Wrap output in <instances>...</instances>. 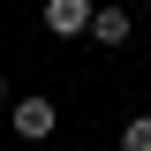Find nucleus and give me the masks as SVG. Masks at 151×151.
I'll return each instance as SVG.
<instances>
[{"label": "nucleus", "instance_id": "nucleus-1", "mask_svg": "<svg viewBox=\"0 0 151 151\" xmlns=\"http://www.w3.org/2000/svg\"><path fill=\"white\" fill-rule=\"evenodd\" d=\"M8 129H15L23 144H45V136L60 129V106H53V98H38V91H30V98H8Z\"/></svg>", "mask_w": 151, "mask_h": 151}, {"label": "nucleus", "instance_id": "nucleus-2", "mask_svg": "<svg viewBox=\"0 0 151 151\" xmlns=\"http://www.w3.org/2000/svg\"><path fill=\"white\" fill-rule=\"evenodd\" d=\"M129 38H136V8H121V0H98V15H91V45L121 53Z\"/></svg>", "mask_w": 151, "mask_h": 151}, {"label": "nucleus", "instance_id": "nucleus-3", "mask_svg": "<svg viewBox=\"0 0 151 151\" xmlns=\"http://www.w3.org/2000/svg\"><path fill=\"white\" fill-rule=\"evenodd\" d=\"M98 0H45V38H91Z\"/></svg>", "mask_w": 151, "mask_h": 151}, {"label": "nucleus", "instance_id": "nucleus-4", "mask_svg": "<svg viewBox=\"0 0 151 151\" xmlns=\"http://www.w3.org/2000/svg\"><path fill=\"white\" fill-rule=\"evenodd\" d=\"M121 151H151V113H129L121 121Z\"/></svg>", "mask_w": 151, "mask_h": 151}, {"label": "nucleus", "instance_id": "nucleus-5", "mask_svg": "<svg viewBox=\"0 0 151 151\" xmlns=\"http://www.w3.org/2000/svg\"><path fill=\"white\" fill-rule=\"evenodd\" d=\"M8 98H15V91H8V76H0V106H8Z\"/></svg>", "mask_w": 151, "mask_h": 151}, {"label": "nucleus", "instance_id": "nucleus-6", "mask_svg": "<svg viewBox=\"0 0 151 151\" xmlns=\"http://www.w3.org/2000/svg\"><path fill=\"white\" fill-rule=\"evenodd\" d=\"M144 8H151V0H144Z\"/></svg>", "mask_w": 151, "mask_h": 151}]
</instances>
